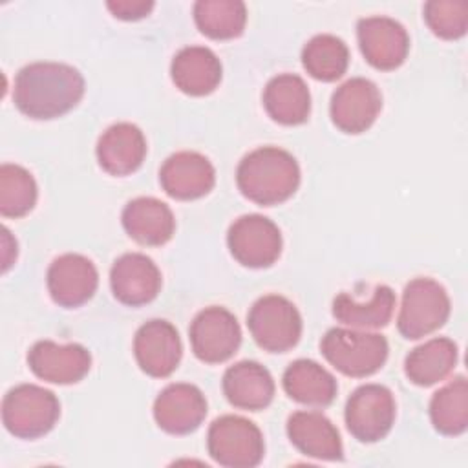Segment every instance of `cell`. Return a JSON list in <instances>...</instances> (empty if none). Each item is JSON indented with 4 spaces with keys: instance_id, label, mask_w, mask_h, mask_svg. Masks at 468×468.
Returning <instances> with one entry per match:
<instances>
[{
    "instance_id": "cell-1",
    "label": "cell",
    "mask_w": 468,
    "mask_h": 468,
    "mask_svg": "<svg viewBox=\"0 0 468 468\" xmlns=\"http://www.w3.org/2000/svg\"><path fill=\"white\" fill-rule=\"evenodd\" d=\"M84 95V77L69 64L31 62L18 69L15 106L29 119L48 121L73 110Z\"/></svg>"
},
{
    "instance_id": "cell-2",
    "label": "cell",
    "mask_w": 468,
    "mask_h": 468,
    "mask_svg": "<svg viewBox=\"0 0 468 468\" xmlns=\"http://www.w3.org/2000/svg\"><path fill=\"white\" fill-rule=\"evenodd\" d=\"M236 183L252 203L272 207L287 201L300 185V166L292 154L278 146L249 152L238 165Z\"/></svg>"
},
{
    "instance_id": "cell-3",
    "label": "cell",
    "mask_w": 468,
    "mask_h": 468,
    "mask_svg": "<svg viewBox=\"0 0 468 468\" xmlns=\"http://www.w3.org/2000/svg\"><path fill=\"white\" fill-rule=\"evenodd\" d=\"M325 360L342 375L362 378L377 373L388 358V340L378 333L333 327L320 340Z\"/></svg>"
},
{
    "instance_id": "cell-4",
    "label": "cell",
    "mask_w": 468,
    "mask_h": 468,
    "mask_svg": "<svg viewBox=\"0 0 468 468\" xmlns=\"http://www.w3.org/2000/svg\"><path fill=\"white\" fill-rule=\"evenodd\" d=\"M60 402L53 391L37 384H18L2 400V422L18 439H38L53 430Z\"/></svg>"
},
{
    "instance_id": "cell-5",
    "label": "cell",
    "mask_w": 468,
    "mask_h": 468,
    "mask_svg": "<svg viewBox=\"0 0 468 468\" xmlns=\"http://www.w3.org/2000/svg\"><path fill=\"white\" fill-rule=\"evenodd\" d=\"M446 289L431 278L411 280L402 292L397 329L408 340H419L442 327L450 316Z\"/></svg>"
},
{
    "instance_id": "cell-6",
    "label": "cell",
    "mask_w": 468,
    "mask_h": 468,
    "mask_svg": "<svg viewBox=\"0 0 468 468\" xmlns=\"http://www.w3.org/2000/svg\"><path fill=\"white\" fill-rule=\"evenodd\" d=\"M210 457L227 468L258 466L265 455L261 430L249 419L223 415L216 419L207 433Z\"/></svg>"
},
{
    "instance_id": "cell-7",
    "label": "cell",
    "mask_w": 468,
    "mask_h": 468,
    "mask_svg": "<svg viewBox=\"0 0 468 468\" xmlns=\"http://www.w3.org/2000/svg\"><path fill=\"white\" fill-rule=\"evenodd\" d=\"M247 325L254 342L269 353H285L302 336V316L296 305L280 294L258 298L247 314Z\"/></svg>"
},
{
    "instance_id": "cell-8",
    "label": "cell",
    "mask_w": 468,
    "mask_h": 468,
    "mask_svg": "<svg viewBox=\"0 0 468 468\" xmlns=\"http://www.w3.org/2000/svg\"><path fill=\"white\" fill-rule=\"evenodd\" d=\"M344 419L356 441L377 442L384 439L395 422L393 393L382 384L358 386L346 402Z\"/></svg>"
},
{
    "instance_id": "cell-9",
    "label": "cell",
    "mask_w": 468,
    "mask_h": 468,
    "mask_svg": "<svg viewBox=\"0 0 468 468\" xmlns=\"http://www.w3.org/2000/svg\"><path fill=\"white\" fill-rule=\"evenodd\" d=\"M227 245L238 263L263 269L280 258L282 232L272 219L261 214H245L230 225Z\"/></svg>"
},
{
    "instance_id": "cell-10",
    "label": "cell",
    "mask_w": 468,
    "mask_h": 468,
    "mask_svg": "<svg viewBox=\"0 0 468 468\" xmlns=\"http://www.w3.org/2000/svg\"><path fill=\"white\" fill-rule=\"evenodd\" d=\"M194 355L207 364L229 360L241 344V327L236 316L219 305L199 311L188 329Z\"/></svg>"
},
{
    "instance_id": "cell-11",
    "label": "cell",
    "mask_w": 468,
    "mask_h": 468,
    "mask_svg": "<svg viewBox=\"0 0 468 468\" xmlns=\"http://www.w3.org/2000/svg\"><path fill=\"white\" fill-rule=\"evenodd\" d=\"M380 110V90L373 80L364 77L346 80L331 95V121L344 133L366 132L377 121Z\"/></svg>"
},
{
    "instance_id": "cell-12",
    "label": "cell",
    "mask_w": 468,
    "mask_h": 468,
    "mask_svg": "<svg viewBox=\"0 0 468 468\" xmlns=\"http://www.w3.org/2000/svg\"><path fill=\"white\" fill-rule=\"evenodd\" d=\"M358 46L366 60L382 71L399 68L410 51V37L400 22L389 16H366L356 24Z\"/></svg>"
},
{
    "instance_id": "cell-13",
    "label": "cell",
    "mask_w": 468,
    "mask_h": 468,
    "mask_svg": "<svg viewBox=\"0 0 468 468\" xmlns=\"http://www.w3.org/2000/svg\"><path fill=\"white\" fill-rule=\"evenodd\" d=\"M181 338L177 329L166 320H148L133 336V355L141 371L154 378L172 375L181 360Z\"/></svg>"
},
{
    "instance_id": "cell-14",
    "label": "cell",
    "mask_w": 468,
    "mask_h": 468,
    "mask_svg": "<svg viewBox=\"0 0 468 468\" xmlns=\"http://www.w3.org/2000/svg\"><path fill=\"white\" fill-rule=\"evenodd\" d=\"M51 300L60 307H79L97 291L99 272L91 260L82 254L68 252L51 261L46 274Z\"/></svg>"
},
{
    "instance_id": "cell-15",
    "label": "cell",
    "mask_w": 468,
    "mask_h": 468,
    "mask_svg": "<svg viewBox=\"0 0 468 468\" xmlns=\"http://www.w3.org/2000/svg\"><path fill=\"white\" fill-rule=\"evenodd\" d=\"M207 417V399L194 384H168L154 400L157 426L172 435L196 431Z\"/></svg>"
},
{
    "instance_id": "cell-16",
    "label": "cell",
    "mask_w": 468,
    "mask_h": 468,
    "mask_svg": "<svg viewBox=\"0 0 468 468\" xmlns=\"http://www.w3.org/2000/svg\"><path fill=\"white\" fill-rule=\"evenodd\" d=\"M161 282V271L154 260L141 252L119 256L110 269L112 292L128 307L150 303L159 294Z\"/></svg>"
},
{
    "instance_id": "cell-17",
    "label": "cell",
    "mask_w": 468,
    "mask_h": 468,
    "mask_svg": "<svg viewBox=\"0 0 468 468\" xmlns=\"http://www.w3.org/2000/svg\"><path fill=\"white\" fill-rule=\"evenodd\" d=\"M29 369L42 380L53 384H75L91 367V355L80 344H57L38 340L27 353Z\"/></svg>"
},
{
    "instance_id": "cell-18",
    "label": "cell",
    "mask_w": 468,
    "mask_h": 468,
    "mask_svg": "<svg viewBox=\"0 0 468 468\" xmlns=\"http://www.w3.org/2000/svg\"><path fill=\"white\" fill-rule=\"evenodd\" d=\"M159 183L170 197L190 201L207 196L214 188L216 170L203 154L183 150L163 163Z\"/></svg>"
},
{
    "instance_id": "cell-19",
    "label": "cell",
    "mask_w": 468,
    "mask_h": 468,
    "mask_svg": "<svg viewBox=\"0 0 468 468\" xmlns=\"http://www.w3.org/2000/svg\"><path fill=\"white\" fill-rule=\"evenodd\" d=\"M287 435L298 452L320 461H340L344 446L336 426L320 411L302 410L287 419Z\"/></svg>"
},
{
    "instance_id": "cell-20",
    "label": "cell",
    "mask_w": 468,
    "mask_h": 468,
    "mask_svg": "<svg viewBox=\"0 0 468 468\" xmlns=\"http://www.w3.org/2000/svg\"><path fill=\"white\" fill-rule=\"evenodd\" d=\"M95 154L104 172L110 176H128L143 165L146 139L139 126L132 122H115L99 137Z\"/></svg>"
},
{
    "instance_id": "cell-21",
    "label": "cell",
    "mask_w": 468,
    "mask_h": 468,
    "mask_svg": "<svg viewBox=\"0 0 468 468\" xmlns=\"http://www.w3.org/2000/svg\"><path fill=\"white\" fill-rule=\"evenodd\" d=\"M221 388L227 400L245 411L265 410L274 399L272 375L254 360H241L227 367Z\"/></svg>"
},
{
    "instance_id": "cell-22",
    "label": "cell",
    "mask_w": 468,
    "mask_h": 468,
    "mask_svg": "<svg viewBox=\"0 0 468 468\" xmlns=\"http://www.w3.org/2000/svg\"><path fill=\"white\" fill-rule=\"evenodd\" d=\"M126 234L141 245L159 247L172 239L176 218L166 203L157 197H135L128 201L121 214Z\"/></svg>"
},
{
    "instance_id": "cell-23",
    "label": "cell",
    "mask_w": 468,
    "mask_h": 468,
    "mask_svg": "<svg viewBox=\"0 0 468 468\" xmlns=\"http://www.w3.org/2000/svg\"><path fill=\"white\" fill-rule=\"evenodd\" d=\"M221 73L219 58L205 46H186L179 49L170 64L176 88L192 97L212 93L221 82Z\"/></svg>"
},
{
    "instance_id": "cell-24",
    "label": "cell",
    "mask_w": 468,
    "mask_h": 468,
    "mask_svg": "<svg viewBox=\"0 0 468 468\" xmlns=\"http://www.w3.org/2000/svg\"><path fill=\"white\" fill-rule=\"evenodd\" d=\"M263 108L280 124L296 126L305 122L311 113V93L305 80L294 73L272 77L263 90Z\"/></svg>"
},
{
    "instance_id": "cell-25",
    "label": "cell",
    "mask_w": 468,
    "mask_h": 468,
    "mask_svg": "<svg viewBox=\"0 0 468 468\" xmlns=\"http://www.w3.org/2000/svg\"><path fill=\"white\" fill-rule=\"evenodd\" d=\"M282 384L292 400L313 408L329 406L338 391L335 377L324 366L309 358L291 362L283 371Z\"/></svg>"
},
{
    "instance_id": "cell-26",
    "label": "cell",
    "mask_w": 468,
    "mask_h": 468,
    "mask_svg": "<svg viewBox=\"0 0 468 468\" xmlns=\"http://www.w3.org/2000/svg\"><path fill=\"white\" fill-rule=\"evenodd\" d=\"M457 358V344L446 336H435L406 355L404 373L415 386H433L453 371Z\"/></svg>"
},
{
    "instance_id": "cell-27",
    "label": "cell",
    "mask_w": 468,
    "mask_h": 468,
    "mask_svg": "<svg viewBox=\"0 0 468 468\" xmlns=\"http://www.w3.org/2000/svg\"><path fill=\"white\" fill-rule=\"evenodd\" d=\"M395 309V292L388 285H377L367 302H358L347 292L333 300V316L355 329H380L389 324Z\"/></svg>"
},
{
    "instance_id": "cell-28",
    "label": "cell",
    "mask_w": 468,
    "mask_h": 468,
    "mask_svg": "<svg viewBox=\"0 0 468 468\" xmlns=\"http://www.w3.org/2000/svg\"><path fill=\"white\" fill-rule=\"evenodd\" d=\"M430 419L442 435H461L468 428V382L463 375L450 380L430 400Z\"/></svg>"
},
{
    "instance_id": "cell-29",
    "label": "cell",
    "mask_w": 468,
    "mask_h": 468,
    "mask_svg": "<svg viewBox=\"0 0 468 468\" xmlns=\"http://www.w3.org/2000/svg\"><path fill=\"white\" fill-rule=\"evenodd\" d=\"M197 29L214 40L236 38L247 24V7L241 0H197L194 4Z\"/></svg>"
},
{
    "instance_id": "cell-30",
    "label": "cell",
    "mask_w": 468,
    "mask_h": 468,
    "mask_svg": "<svg viewBox=\"0 0 468 468\" xmlns=\"http://www.w3.org/2000/svg\"><path fill=\"white\" fill-rule=\"evenodd\" d=\"M302 64L313 79L333 82L340 79L349 66L347 44L336 35H314L302 49Z\"/></svg>"
},
{
    "instance_id": "cell-31",
    "label": "cell",
    "mask_w": 468,
    "mask_h": 468,
    "mask_svg": "<svg viewBox=\"0 0 468 468\" xmlns=\"http://www.w3.org/2000/svg\"><path fill=\"white\" fill-rule=\"evenodd\" d=\"M37 183L29 170L5 163L0 166V214L4 218H22L37 203Z\"/></svg>"
},
{
    "instance_id": "cell-32",
    "label": "cell",
    "mask_w": 468,
    "mask_h": 468,
    "mask_svg": "<svg viewBox=\"0 0 468 468\" xmlns=\"http://www.w3.org/2000/svg\"><path fill=\"white\" fill-rule=\"evenodd\" d=\"M422 16L433 35L455 40L466 35L468 4L463 0H430L424 4Z\"/></svg>"
},
{
    "instance_id": "cell-33",
    "label": "cell",
    "mask_w": 468,
    "mask_h": 468,
    "mask_svg": "<svg viewBox=\"0 0 468 468\" xmlns=\"http://www.w3.org/2000/svg\"><path fill=\"white\" fill-rule=\"evenodd\" d=\"M106 7L112 11L115 18L139 20V18H144L154 9V2L152 0H113V2H108Z\"/></svg>"
}]
</instances>
